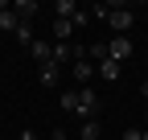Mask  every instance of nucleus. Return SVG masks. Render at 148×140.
I'll return each instance as SVG.
<instances>
[{"label": "nucleus", "mask_w": 148, "mask_h": 140, "mask_svg": "<svg viewBox=\"0 0 148 140\" xmlns=\"http://www.w3.org/2000/svg\"><path fill=\"white\" fill-rule=\"evenodd\" d=\"M12 12L21 16V21H33V16L41 12V8H37V0H16V4H12Z\"/></svg>", "instance_id": "7"}, {"label": "nucleus", "mask_w": 148, "mask_h": 140, "mask_svg": "<svg viewBox=\"0 0 148 140\" xmlns=\"http://www.w3.org/2000/svg\"><path fill=\"white\" fill-rule=\"evenodd\" d=\"M74 12H78L74 0H58V4H53V16H58V21H74Z\"/></svg>", "instance_id": "8"}, {"label": "nucleus", "mask_w": 148, "mask_h": 140, "mask_svg": "<svg viewBox=\"0 0 148 140\" xmlns=\"http://www.w3.org/2000/svg\"><path fill=\"white\" fill-rule=\"evenodd\" d=\"M37 78H41V86H58L62 82V66H53V62L37 66Z\"/></svg>", "instance_id": "4"}, {"label": "nucleus", "mask_w": 148, "mask_h": 140, "mask_svg": "<svg viewBox=\"0 0 148 140\" xmlns=\"http://www.w3.org/2000/svg\"><path fill=\"white\" fill-rule=\"evenodd\" d=\"M12 37H16V41H25V45H33V41H37V37H33V21H21Z\"/></svg>", "instance_id": "13"}, {"label": "nucleus", "mask_w": 148, "mask_h": 140, "mask_svg": "<svg viewBox=\"0 0 148 140\" xmlns=\"http://www.w3.org/2000/svg\"><path fill=\"white\" fill-rule=\"evenodd\" d=\"M144 140H148V132H144Z\"/></svg>", "instance_id": "20"}, {"label": "nucleus", "mask_w": 148, "mask_h": 140, "mask_svg": "<svg viewBox=\"0 0 148 140\" xmlns=\"http://www.w3.org/2000/svg\"><path fill=\"white\" fill-rule=\"evenodd\" d=\"M123 140H144V132H140V128H127V132H123Z\"/></svg>", "instance_id": "16"}, {"label": "nucleus", "mask_w": 148, "mask_h": 140, "mask_svg": "<svg viewBox=\"0 0 148 140\" xmlns=\"http://www.w3.org/2000/svg\"><path fill=\"white\" fill-rule=\"evenodd\" d=\"M62 107L70 115H78V91H62Z\"/></svg>", "instance_id": "15"}, {"label": "nucleus", "mask_w": 148, "mask_h": 140, "mask_svg": "<svg viewBox=\"0 0 148 140\" xmlns=\"http://www.w3.org/2000/svg\"><path fill=\"white\" fill-rule=\"evenodd\" d=\"M99 136H103V124H99V119H82L78 140H99Z\"/></svg>", "instance_id": "10"}, {"label": "nucleus", "mask_w": 148, "mask_h": 140, "mask_svg": "<svg viewBox=\"0 0 148 140\" xmlns=\"http://www.w3.org/2000/svg\"><path fill=\"white\" fill-rule=\"evenodd\" d=\"M107 25L115 29V37H127V29L136 25V12L127 4H107Z\"/></svg>", "instance_id": "1"}, {"label": "nucleus", "mask_w": 148, "mask_h": 140, "mask_svg": "<svg viewBox=\"0 0 148 140\" xmlns=\"http://www.w3.org/2000/svg\"><path fill=\"white\" fill-rule=\"evenodd\" d=\"M16 25H21V16L12 12V4L0 8V33H16Z\"/></svg>", "instance_id": "6"}, {"label": "nucleus", "mask_w": 148, "mask_h": 140, "mask_svg": "<svg viewBox=\"0 0 148 140\" xmlns=\"http://www.w3.org/2000/svg\"><path fill=\"white\" fill-rule=\"evenodd\" d=\"M119 74H123V66H119V62H111V58H107V62H99V78H107V82H115Z\"/></svg>", "instance_id": "9"}, {"label": "nucleus", "mask_w": 148, "mask_h": 140, "mask_svg": "<svg viewBox=\"0 0 148 140\" xmlns=\"http://www.w3.org/2000/svg\"><path fill=\"white\" fill-rule=\"evenodd\" d=\"M144 124H148V111H144Z\"/></svg>", "instance_id": "19"}, {"label": "nucleus", "mask_w": 148, "mask_h": 140, "mask_svg": "<svg viewBox=\"0 0 148 140\" xmlns=\"http://www.w3.org/2000/svg\"><path fill=\"white\" fill-rule=\"evenodd\" d=\"M53 140H70V136H66V132H62V128H58V132H53Z\"/></svg>", "instance_id": "17"}, {"label": "nucleus", "mask_w": 148, "mask_h": 140, "mask_svg": "<svg viewBox=\"0 0 148 140\" xmlns=\"http://www.w3.org/2000/svg\"><path fill=\"white\" fill-rule=\"evenodd\" d=\"M29 54H33V62H37V66L53 62V41H33V45H29Z\"/></svg>", "instance_id": "5"}, {"label": "nucleus", "mask_w": 148, "mask_h": 140, "mask_svg": "<svg viewBox=\"0 0 148 140\" xmlns=\"http://www.w3.org/2000/svg\"><path fill=\"white\" fill-rule=\"evenodd\" d=\"M70 33H74V21H58L53 16V41H70Z\"/></svg>", "instance_id": "11"}, {"label": "nucleus", "mask_w": 148, "mask_h": 140, "mask_svg": "<svg viewBox=\"0 0 148 140\" xmlns=\"http://www.w3.org/2000/svg\"><path fill=\"white\" fill-rule=\"evenodd\" d=\"M140 95H144V103H148V82H144V86H140Z\"/></svg>", "instance_id": "18"}, {"label": "nucleus", "mask_w": 148, "mask_h": 140, "mask_svg": "<svg viewBox=\"0 0 148 140\" xmlns=\"http://www.w3.org/2000/svg\"><path fill=\"white\" fill-rule=\"evenodd\" d=\"M99 111H103L99 91H95V86H78V115H82V119H95Z\"/></svg>", "instance_id": "2"}, {"label": "nucleus", "mask_w": 148, "mask_h": 140, "mask_svg": "<svg viewBox=\"0 0 148 140\" xmlns=\"http://www.w3.org/2000/svg\"><path fill=\"white\" fill-rule=\"evenodd\" d=\"M132 54H136L132 37H111V41H107V58H111V62H119V66H123Z\"/></svg>", "instance_id": "3"}, {"label": "nucleus", "mask_w": 148, "mask_h": 140, "mask_svg": "<svg viewBox=\"0 0 148 140\" xmlns=\"http://www.w3.org/2000/svg\"><path fill=\"white\" fill-rule=\"evenodd\" d=\"M90 74H95V66H90L86 58H82V62H74V78H78V82H86Z\"/></svg>", "instance_id": "14"}, {"label": "nucleus", "mask_w": 148, "mask_h": 140, "mask_svg": "<svg viewBox=\"0 0 148 140\" xmlns=\"http://www.w3.org/2000/svg\"><path fill=\"white\" fill-rule=\"evenodd\" d=\"M86 62H107V41H90L86 45Z\"/></svg>", "instance_id": "12"}]
</instances>
